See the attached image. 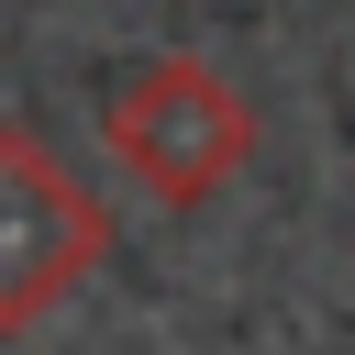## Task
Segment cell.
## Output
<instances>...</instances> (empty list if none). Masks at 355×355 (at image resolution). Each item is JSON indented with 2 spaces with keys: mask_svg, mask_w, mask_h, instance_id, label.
<instances>
[{
  "mask_svg": "<svg viewBox=\"0 0 355 355\" xmlns=\"http://www.w3.org/2000/svg\"><path fill=\"white\" fill-rule=\"evenodd\" d=\"M100 144H111V166H122L155 211H200V200H222V189L255 166L266 122H255L244 78H222L211 55H144V67L100 100Z\"/></svg>",
  "mask_w": 355,
  "mask_h": 355,
  "instance_id": "1",
  "label": "cell"
},
{
  "mask_svg": "<svg viewBox=\"0 0 355 355\" xmlns=\"http://www.w3.org/2000/svg\"><path fill=\"white\" fill-rule=\"evenodd\" d=\"M111 255V211L100 189L22 122H0V333L44 322L89 266Z\"/></svg>",
  "mask_w": 355,
  "mask_h": 355,
  "instance_id": "2",
  "label": "cell"
}]
</instances>
